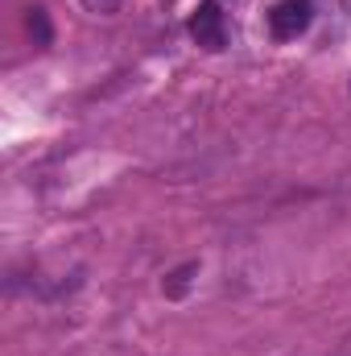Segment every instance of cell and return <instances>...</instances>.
<instances>
[{
    "instance_id": "obj_2",
    "label": "cell",
    "mask_w": 351,
    "mask_h": 356,
    "mask_svg": "<svg viewBox=\"0 0 351 356\" xmlns=\"http://www.w3.org/2000/svg\"><path fill=\"white\" fill-rule=\"evenodd\" d=\"M306 25H310V4H306V0H281V4L268 13V29H273V38H281V42L306 33Z\"/></svg>"
},
{
    "instance_id": "obj_1",
    "label": "cell",
    "mask_w": 351,
    "mask_h": 356,
    "mask_svg": "<svg viewBox=\"0 0 351 356\" xmlns=\"http://www.w3.org/2000/svg\"><path fill=\"white\" fill-rule=\"evenodd\" d=\"M190 38H194L198 46H207V50H223L228 29H223V13H219L215 0H203V4L194 8V17H190Z\"/></svg>"
},
{
    "instance_id": "obj_4",
    "label": "cell",
    "mask_w": 351,
    "mask_h": 356,
    "mask_svg": "<svg viewBox=\"0 0 351 356\" xmlns=\"http://www.w3.org/2000/svg\"><path fill=\"white\" fill-rule=\"evenodd\" d=\"M25 25H29V38H33V46H50V42H54V29H50V17H46V8H29Z\"/></svg>"
},
{
    "instance_id": "obj_3",
    "label": "cell",
    "mask_w": 351,
    "mask_h": 356,
    "mask_svg": "<svg viewBox=\"0 0 351 356\" xmlns=\"http://www.w3.org/2000/svg\"><path fill=\"white\" fill-rule=\"evenodd\" d=\"M194 277H198V261H186V266L170 269L166 282H162V294H166V298H186L190 286H194Z\"/></svg>"
},
{
    "instance_id": "obj_5",
    "label": "cell",
    "mask_w": 351,
    "mask_h": 356,
    "mask_svg": "<svg viewBox=\"0 0 351 356\" xmlns=\"http://www.w3.org/2000/svg\"><path fill=\"white\" fill-rule=\"evenodd\" d=\"M83 4H87L91 13H112L116 8V0H83Z\"/></svg>"
}]
</instances>
